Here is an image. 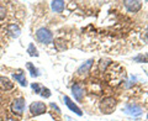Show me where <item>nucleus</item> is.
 <instances>
[{
  "mask_svg": "<svg viewBox=\"0 0 148 121\" xmlns=\"http://www.w3.org/2000/svg\"><path fill=\"white\" fill-rule=\"evenodd\" d=\"M122 78H125V69L121 66H111V69L108 73V80L110 84H119Z\"/></svg>",
  "mask_w": 148,
  "mask_h": 121,
  "instance_id": "1",
  "label": "nucleus"
},
{
  "mask_svg": "<svg viewBox=\"0 0 148 121\" xmlns=\"http://www.w3.org/2000/svg\"><path fill=\"white\" fill-rule=\"evenodd\" d=\"M116 100L114 99L112 96H106L101 100L100 103V110L103 111L104 114H111L114 113V110L116 109Z\"/></svg>",
  "mask_w": 148,
  "mask_h": 121,
  "instance_id": "2",
  "label": "nucleus"
},
{
  "mask_svg": "<svg viewBox=\"0 0 148 121\" xmlns=\"http://www.w3.org/2000/svg\"><path fill=\"white\" fill-rule=\"evenodd\" d=\"M36 37L41 43H45V45L51 43L52 40H53L52 32H51L48 29H46V27H41V29L37 30L36 31Z\"/></svg>",
  "mask_w": 148,
  "mask_h": 121,
  "instance_id": "3",
  "label": "nucleus"
},
{
  "mask_svg": "<svg viewBox=\"0 0 148 121\" xmlns=\"http://www.w3.org/2000/svg\"><path fill=\"white\" fill-rule=\"evenodd\" d=\"M25 108H26V101H25L24 98H16V99L12 101V104H11L12 114H15L17 116H21L22 114H24Z\"/></svg>",
  "mask_w": 148,
  "mask_h": 121,
  "instance_id": "4",
  "label": "nucleus"
},
{
  "mask_svg": "<svg viewBox=\"0 0 148 121\" xmlns=\"http://www.w3.org/2000/svg\"><path fill=\"white\" fill-rule=\"evenodd\" d=\"M46 110H47V106H46L45 103H41V101H34L30 105V113L32 116L42 115L43 113H46Z\"/></svg>",
  "mask_w": 148,
  "mask_h": 121,
  "instance_id": "5",
  "label": "nucleus"
},
{
  "mask_svg": "<svg viewBox=\"0 0 148 121\" xmlns=\"http://www.w3.org/2000/svg\"><path fill=\"white\" fill-rule=\"evenodd\" d=\"M72 91H73L74 98H75L78 101H80L83 99V96H84V87H83L82 83H75V84H73Z\"/></svg>",
  "mask_w": 148,
  "mask_h": 121,
  "instance_id": "6",
  "label": "nucleus"
},
{
  "mask_svg": "<svg viewBox=\"0 0 148 121\" xmlns=\"http://www.w3.org/2000/svg\"><path fill=\"white\" fill-rule=\"evenodd\" d=\"M123 4H125V6H126L127 10L131 11V12H137V11H140L141 8H142L141 1H137V0H126V1H125Z\"/></svg>",
  "mask_w": 148,
  "mask_h": 121,
  "instance_id": "7",
  "label": "nucleus"
},
{
  "mask_svg": "<svg viewBox=\"0 0 148 121\" xmlns=\"http://www.w3.org/2000/svg\"><path fill=\"white\" fill-rule=\"evenodd\" d=\"M125 113L131 116H140L142 114V109L136 104H127L125 106Z\"/></svg>",
  "mask_w": 148,
  "mask_h": 121,
  "instance_id": "8",
  "label": "nucleus"
},
{
  "mask_svg": "<svg viewBox=\"0 0 148 121\" xmlns=\"http://www.w3.org/2000/svg\"><path fill=\"white\" fill-rule=\"evenodd\" d=\"M11 89H14V83L9 78L0 76V90L8 91V90H11Z\"/></svg>",
  "mask_w": 148,
  "mask_h": 121,
  "instance_id": "9",
  "label": "nucleus"
},
{
  "mask_svg": "<svg viewBox=\"0 0 148 121\" xmlns=\"http://www.w3.org/2000/svg\"><path fill=\"white\" fill-rule=\"evenodd\" d=\"M63 99H64V103H66V105H67L68 108H69V109H71V110L73 111V113H75L77 115H79V116H82V115H83L82 110H80L79 108H78V106H77V105L74 104L73 101L71 100V98H69V96H67V95H64V98H63Z\"/></svg>",
  "mask_w": 148,
  "mask_h": 121,
  "instance_id": "10",
  "label": "nucleus"
},
{
  "mask_svg": "<svg viewBox=\"0 0 148 121\" xmlns=\"http://www.w3.org/2000/svg\"><path fill=\"white\" fill-rule=\"evenodd\" d=\"M8 34L10 35L12 38H17L18 36H20L21 34V29L18 27L16 24H10V25H8Z\"/></svg>",
  "mask_w": 148,
  "mask_h": 121,
  "instance_id": "11",
  "label": "nucleus"
},
{
  "mask_svg": "<svg viewBox=\"0 0 148 121\" xmlns=\"http://www.w3.org/2000/svg\"><path fill=\"white\" fill-rule=\"evenodd\" d=\"M51 6H52V10L56 12H62L66 8V3L63 0H54V1L51 3Z\"/></svg>",
  "mask_w": 148,
  "mask_h": 121,
  "instance_id": "12",
  "label": "nucleus"
},
{
  "mask_svg": "<svg viewBox=\"0 0 148 121\" xmlns=\"http://www.w3.org/2000/svg\"><path fill=\"white\" fill-rule=\"evenodd\" d=\"M92 62L94 60L92 59H89V60H86V62L83 64L82 67H79V69H78V74L79 76H83V74H86V73H89V71H90V68H91V66H92Z\"/></svg>",
  "mask_w": 148,
  "mask_h": 121,
  "instance_id": "13",
  "label": "nucleus"
},
{
  "mask_svg": "<svg viewBox=\"0 0 148 121\" xmlns=\"http://www.w3.org/2000/svg\"><path fill=\"white\" fill-rule=\"evenodd\" d=\"M12 78L15 79L17 83H20V85L22 87H26L27 85V80L25 78V73H14L12 74Z\"/></svg>",
  "mask_w": 148,
  "mask_h": 121,
  "instance_id": "14",
  "label": "nucleus"
},
{
  "mask_svg": "<svg viewBox=\"0 0 148 121\" xmlns=\"http://www.w3.org/2000/svg\"><path fill=\"white\" fill-rule=\"evenodd\" d=\"M26 67H27V69H29V72H30V74H31L32 77H38V76H40L38 69H37V68H36V67H35L31 62L26 63Z\"/></svg>",
  "mask_w": 148,
  "mask_h": 121,
  "instance_id": "15",
  "label": "nucleus"
},
{
  "mask_svg": "<svg viewBox=\"0 0 148 121\" xmlns=\"http://www.w3.org/2000/svg\"><path fill=\"white\" fill-rule=\"evenodd\" d=\"M27 53H29L31 57H38V52H37V48L35 47L34 43L29 45V48H27Z\"/></svg>",
  "mask_w": 148,
  "mask_h": 121,
  "instance_id": "16",
  "label": "nucleus"
},
{
  "mask_svg": "<svg viewBox=\"0 0 148 121\" xmlns=\"http://www.w3.org/2000/svg\"><path fill=\"white\" fill-rule=\"evenodd\" d=\"M6 12H8L6 8L4 6V5H1V4H0V21L4 20V19L6 17Z\"/></svg>",
  "mask_w": 148,
  "mask_h": 121,
  "instance_id": "17",
  "label": "nucleus"
},
{
  "mask_svg": "<svg viewBox=\"0 0 148 121\" xmlns=\"http://www.w3.org/2000/svg\"><path fill=\"white\" fill-rule=\"evenodd\" d=\"M40 94H41V96H43V98H46V99H47V98L51 96V90L48 89V88H42Z\"/></svg>",
  "mask_w": 148,
  "mask_h": 121,
  "instance_id": "18",
  "label": "nucleus"
},
{
  "mask_svg": "<svg viewBox=\"0 0 148 121\" xmlns=\"http://www.w3.org/2000/svg\"><path fill=\"white\" fill-rule=\"evenodd\" d=\"M31 88L35 90V93H37V94H40V93H41V89H42V88L40 87L38 83H32V84H31Z\"/></svg>",
  "mask_w": 148,
  "mask_h": 121,
  "instance_id": "19",
  "label": "nucleus"
},
{
  "mask_svg": "<svg viewBox=\"0 0 148 121\" xmlns=\"http://www.w3.org/2000/svg\"><path fill=\"white\" fill-rule=\"evenodd\" d=\"M136 60H143V62H148V53H147V56H146V57H137V58H135Z\"/></svg>",
  "mask_w": 148,
  "mask_h": 121,
  "instance_id": "20",
  "label": "nucleus"
},
{
  "mask_svg": "<svg viewBox=\"0 0 148 121\" xmlns=\"http://www.w3.org/2000/svg\"><path fill=\"white\" fill-rule=\"evenodd\" d=\"M51 106H52V108H53V109H56V110H57V113H61V110H59V108H58V106H57V105H56L54 103H52V104H51Z\"/></svg>",
  "mask_w": 148,
  "mask_h": 121,
  "instance_id": "21",
  "label": "nucleus"
},
{
  "mask_svg": "<svg viewBox=\"0 0 148 121\" xmlns=\"http://www.w3.org/2000/svg\"><path fill=\"white\" fill-rule=\"evenodd\" d=\"M147 118H148V116H147Z\"/></svg>",
  "mask_w": 148,
  "mask_h": 121,
  "instance_id": "22",
  "label": "nucleus"
}]
</instances>
